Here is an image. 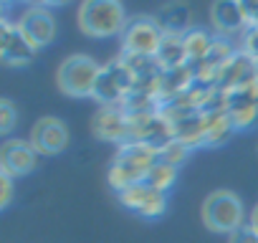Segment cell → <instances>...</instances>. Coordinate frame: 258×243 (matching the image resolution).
<instances>
[{
    "label": "cell",
    "instance_id": "1",
    "mask_svg": "<svg viewBox=\"0 0 258 243\" xmlns=\"http://www.w3.org/2000/svg\"><path fill=\"white\" fill-rule=\"evenodd\" d=\"M160 160V150L145 145V142H124L116 152L114 165L109 167V183L116 193L145 183L152 165Z\"/></svg>",
    "mask_w": 258,
    "mask_h": 243
},
{
    "label": "cell",
    "instance_id": "2",
    "mask_svg": "<svg viewBox=\"0 0 258 243\" xmlns=\"http://www.w3.org/2000/svg\"><path fill=\"white\" fill-rule=\"evenodd\" d=\"M79 28L89 38H111L116 33H124L126 28L124 6L114 3V0H89V3H81Z\"/></svg>",
    "mask_w": 258,
    "mask_h": 243
},
{
    "label": "cell",
    "instance_id": "3",
    "mask_svg": "<svg viewBox=\"0 0 258 243\" xmlns=\"http://www.w3.org/2000/svg\"><path fill=\"white\" fill-rule=\"evenodd\" d=\"M245 220V210H243V200L233 193V190H215L205 198L203 203V223L213 230V233H233L243 225Z\"/></svg>",
    "mask_w": 258,
    "mask_h": 243
},
{
    "label": "cell",
    "instance_id": "4",
    "mask_svg": "<svg viewBox=\"0 0 258 243\" xmlns=\"http://www.w3.org/2000/svg\"><path fill=\"white\" fill-rule=\"evenodd\" d=\"M99 74H101V66L91 56H69L58 66L56 81L66 96L84 99V96H94V86H96Z\"/></svg>",
    "mask_w": 258,
    "mask_h": 243
},
{
    "label": "cell",
    "instance_id": "5",
    "mask_svg": "<svg viewBox=\"0 0 258 243\" xmlns=\"http://www.w3.org/2000/svg\"><path fill=\"white\" fill-rule=\"evenodd\" d=\"M165 38V31L160 28L157 21L152 18H135L129 21L124 33H121V48L126 56H145V58H155L160 51V43Z\"/></svg>",
    "mask_w": 258,
    "mask_h": 243
},
{
    "label": "cell",
    "instance_id": "6",
    "mask_svg": "<svg viewBox=\"0 0 258 243\" xmlns=\"http://www.w3.org/2000/svg\"><path fill=\"white\" fill-rule=\"evenodd\" d=\"M38 165V150L23 140H6L0 147V175L23 177Z\"/></svg>",
    "mask_w": 258,
    "mask_h": 243
},
{
    "label": "cell",
    "instance_id": "7",
    "mask_svg": "<svg viewBox=\"0 0 258 243\" xmlns=\"http://www.w3.org/2000/svg\"><path fill=\"white\" fill-rule=\"evenodd\" d=\"M36 46L26 38V33L18 28V23H0V58L8 66H26L36 56Z\"/></svg>",
    "mask_w": 258,
    "mask_h": 243
},
{
    "label": "cell",
    "instance_id": "8",
    "mask_svg": "<svg viewBox=\"0 0 258 243\" xmlns=\"http://www.w3.org/2000/svg\"><path fill=\"white\" fill-rule=\"evenodd\" d=\"M18 28L26 33V38L36 48H43V46H48L56 38V18H53V13L46 6L26 8L21 21H18Z\"/></svg>",
    "mask_w": 258,
    "mask_h": 243
},
{
    "label": "cell",
    "instance_id": "9",
    "mask_svg": "<svg viewBox=\"0 0 258 243\" xmlns=\"http://www.w3.org/2000/svg\"><path fill=\"white\" fill-rule=\"evenodd\" d=\"M31 145L43 155H58L69 145V130L58 116H43L31 130Z\"/></svg>",
    "mask_w": 258,
    "mask_h": 243
},
{
    "label": "cell",
    "instance_id": "10",
    "mask_svg": "<svg viewBox=\"0 0 258 243\" xmlns=\"http://www.w3.org/2000/svg\"><path fill=\"white\" fill-rule=\"evenodd\" d=\"M94 135L109 142H129V116L121 104L101 106V111L94 116Z\"/></svg>",
    "mask_w": 258,
    "mask_h": 243
},
{
    "label": "cell",
    "instance_id": "11",
    "mask_svg": "<svg viewBox=\"0 0 258 243\" xmlns=\"http://www.w3.org/2000/svg\"><path fill=\"white\" fill-rule=\"evenodd\" d=\"M258 81V74H255V58H250L248 53H235L220 71V79H218V89L220 91H233V89H240L245 84H253Z\"/></svg>",
    "mask_w": 258,
    "mask_h": 243
},
{
    "label": "cell",
    "instance_id": "12",
    "mask_svg": "<svg viewBox=\"0 0 258 243\" xmlns=\"http://www.w3.org/2000/svg\"><path fill=\"white\" fill-rule=\"evenodd\" d=\"M210 21L220 36H235L245 28L243 8L240 3H213L210 8Z\"/></svg>",
    "mask_w": 258,
    "mask_h": 243
},
{
    "label": "cell",
    "instance_id": "13",
    "mask_svg": "<svg viewBox=\"0 0 258 243\" xmlns=\"http://www.w3.org/2000/svg\"><path fill=\"white\" fill-rule=\"evenodd\" d=\"M157 64L162 71H170V69H180V66H187V48H185V36L180 33H165L162 43H160V51H157Z\"/></svg>",
    "mask_w": 258,
    "mask_h": 243
},
{
    "label": "cell",
    "instance_id": "14",
    "mask_svg": "<svg viewBox=\"0 0 258 243\" xmlns=\"http://www.w3.org/2000/svg\"><path fill=\"white\" fill-rule=\"evenodd\" d=\"M94 99H96L101 106H116V104H121V101L126 99L121 84L116 81V76H114L106 66H101V74H99V79H96Z\"/></svg>",
    "mask_w": 258,
    "mask_h": 243
},
{
    "label": "cell",
    "instance_id": "15",
    "mask_svg": "<svg viewBox=\"0 0 258 243\" xmlns=\"http://www.w3.org/2000/svg\"><path fill=\"white\" fill-rule=\"evenodd\" d=\"M203 125H205V145H220L235 132L228 111L203 114Z\"/></svg>",
    "mask_w": 258,
    "mask_h": 243
},
{
    "label": "cell",
    "instance_id": "16",
    "mask_svg": "<svg viewBox=\"0 0 258 243\" xmlns=\"http://www.w3.org/2000/svg\"><path fill=\"white\" fill-rule=\"evenodd\" d=\"M157 23H160V28L165 33H180V36H185L187 33V26H190V8L187 6H180V3L165 6Z\"/></svg>",
    "mask_w": 258,
    "mask_h": 243
},
{
    "label": "cell",
    "instance_id": "17",
    "mask_svg": "<svg viewBox=\"0 0 258 243\" xmlns=\"http://www.w3.org/2000/svg\"><path fill=\"white\" fill-rule=\"evenodd\" d=\"M213 43H215V38H213L210 33H205V31H200V28H192V31H187V33H185L187 64H190V66H198V64H203V61L208 58V53H210Z\"/></svg>",
    "mask_w": 258,
    "mask_h": 243
},
{
    "label": "cell",
    "instance_id": "18",
    "mask_svg": "<svg viewBox=\"0 0 258 243\" xmlns=\"http://www.w3.org/2000/svg\"><path fill=\"white\" fill-rule=\"evenodd\" d=\"M175 180H177V167H175V165H167V162H162V160H157V162L152 165V170L147 172L145 185L152 188V190H157V193H167V190L175 185Z\"/></svg>",
    "mask_w": 258,
    "mask_h": 243
},
{
    "label": "cell",
    "instance_id": "19",
    "mask_svg": "<svg viewBox=\"0 0 258 243\" xmlns=\"http://www.w3.org/2000/svg\"><path fill=\"white\" fill-rule=\"evenodd\" d=\"M165 193H157V190H152L150 188V193H147V198H145V203L140 205V215H145V218H155V215H162L165 213Z\"/></svg>",
    "mask_w": 258,
    "mask_h": 243
},
{
    "label": "cell",
    "instance_id": "20",
    "mask_svg": "<svg viewBox=\"0 0 258 243\" xmlns=\"http://www.w3.org/2000/svg\"><path fill=\"white\" fill-rule=\"evenodd\" d=\"M187 152H190V147H185L182 142H177V140H172L170 145H165L162 150H160V160L162 162H167V165H182L185 162V157H187Z\"/></svg>",
    "mask_w": 258,
    "mask_h": 243
},
{
    "label": "cell",
    "instance_id": "21",
    "mask_svg": "<svg viewBox=\"0 0 258 243\" xmlns=\"http://www.w3.org/2000/svg\"><path fill=\"white\" fill-rule=\"evenodd\" d=\"M147 193H150V188H147L145 183H140V185H132V188L121 190V193H119V200H121V203H124L126 208H132V210H140V205L145 203Z\"/></svg>",
    "mask_w": 258,
    "mask_h": 243
},
{
    "label": "cell",
    "instance_id": "22",
    "mask_svg": "<svg viewBox=\"0 0 258 243\" xmlns=\"http://www.w3.org/2000/svg\"><path fill=\"white\" fill-rule=\"evenodd\" d=\"M16 127V106L11 104V99L0 101V132L8 135Z\"/></svg>",
    "mask_w": 258,
    "mask_h": 243
},
{
    "label": "cell",
    "instance_id": "23",
    "mask_svg": "<svg viewBox=\"0 0 258 243\" xmlns=\"http://www.w3.org/2000/svg\"><path fill=\"white\" fill-rule=\"evenodd\" d=\"M228 243H258V233L250 225H240L238 230L228 235Z\"/></svg>",
    "mask_w": 258,
    "mask_h": 243
},
{
    "label": "cell",
    "instance_id": "24",
    "mask_svg": "<svg viewBox=\"0 0 258 243\" xmlns=\"http://www.w3.org/2000/svg\"><path fill=\"white\" fill-rule=\"evenodd\" d=\"M243 53L250 58H258V28H248L243 36Z\"/></svg>",
    "mask_w": 258,
    "mask_h": 243
},
{
    "label": "cell",
    "instance_id": "25",
    "mask_svg": "<svg viewBox=\"0 0 258 243\" xmlns=\"http://www.w3.org/2000/svg\"><path fill=\"white\" fill-rule=\"evenodd\" d=\"M240 8H243V18H245V31L258 28V3H240Z\"/></svg>",
    "mask_w": 258,
    "mask_h": 243
},
{
    "label": "cell",
    "instance_id": "26",
    "mask_svg": "<svg viewBox=\"0 0 258 243\" xmlns=\"http://www.w3.org/2000/svg\"><path fill=\"white\" fill-rule=\"evenodd\" d=\"M13 198V177L0 175V208H6Z\"/></svg>",
    "mask_w": 258,
    "mask_h": 243
},
{
    "label": "cell",
    "instance_id": "27",
    "mask_svg": "<svg viewBox=\"0 0 258 243\" xmlns=\"http://www.w3.org/2000/svg\"><path fill=\"white\" fill-rule=\"evenodd\" d=\"M248 225H250V228L258 233V205L253 208V213H250V223H248Z\"/></svg>",
    "mask_w": 258,
    "mask_h": 243
},
{
    "label": "cell",
    "instance_id": "28",
    "mask_svg": "<svg viewBox=\"0 0 258 243\" xmlns=\"http://www.w3.org/2000/svg\"><path fill=\"white\" fill-rule=\"evenodd\" d=\"M255 74H258V58H255Z\"/></svg>",
    "mask_w": 258,
    "mask_h": 243
}]
</instances>
